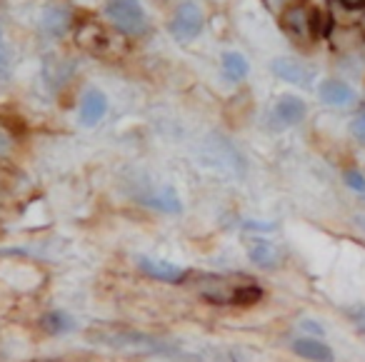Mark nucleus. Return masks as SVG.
Listing matches in <instances>:
<instances>
[{"label": "nucleus", "mask_w": 365, "mask_h": 362, "mask_svg": "<svg viewBox=\"0 0 365 362\" xmlns=\"http://www.w3.org/2000/svg\"><path fill=\"white\" fill-rule=\"evenodd\" d=\"M88 340L98 342V345L113 347V350H125V352H140V355H165L178 357L175 345L155 335H148L140 330H130V327H91L88 330Z\"/></svg>", "instance_id": "1"}, {"label": "nucleus", "mask_w": 365, "mask_h": 362, "mask_svg": "<svg viewBox=\"0 0 365 362\" xmlns=\"http://www.w3.org/2000/svg\"><path fill=\"white\" fill-rule=\"evenodd\" d=\"M106 18L123 36H143L148 31V16L140 0H108Z\"/></svg>", "instance_id": "2"}, {"label": "nucleus", "mask_w": 365, "mask_h": 362, "mask_svg": "<svg viewBox=\"0 0 365 362\" xmlns=\"http://www.w3.org/2000/svg\"><path fill=\"white\" fill-rule=\"evenodd\" d=\"M203 26H205L203 11H200L195 3H182V6H178L175 13H173L170 23H168V31H170V36L175 38L178 43H190L193 38L200 36Z\"/></svg>", "instance_id": "3"}, {"label": "nucleus", "mask_w": 365, "mask_h": 362, "mask_svg": "<svg viewBox=\"0 0 365 362\" xmlns=\"http://www.w3.org/2000/svg\"><path fill=\"white\" fill-rule=\"evenodd\" d=\"M310 13H313V8H308L305 3H293V6L280 11V26L285 28V33H288L293 41H298V43L315 41L313 26H310Z\"/></svg>", "instance_id": "4"}, {"label": "nucleus", "mask_w": 365, "mask_h": 362, "mask_svg": "<svg viewBox=\"0 0 365 362\" xmlns=\"http://www.w3.org/2000/svg\"><path fill=\"white\" fill-rule=\"evenodd\" d=\"M138 270L143 275L153 277L158 282H170V285H178V282H185L190 277V270L182 265H175V262L168 260H155V257H138Z\"/></svg>", "instance_id": "5"}, {"label": "nucleus", "mask_w": 365, "mask_h": 362, "mask_svg": "<svg viewBox=\"0 0 365 362\" xmlns=\"http://www.w3.org/2000/svg\"><path fill=\"white\" fill-rule=\"evenodd\" d=\"M270 71H273V76H278L280 81L290 83V86L308 88L313 83V71L305 63H300L298 58H275L270 63Z\"/></svg>", "instance_id": "6"}, {"label": "nucleus", "mask_w": 365, "mask_h": 362, "mask_svg": "<svg viewBox=\"0 0 365 362\" xmlns=\"http://www.w3.org/2000/svg\"><path fill=\"white\" fill-rule=\"evenodd\" d=\"M318 95L325 105H333V108H350L355 105V90L343 81H335V78H328V81L320 83L318 88Z\"/></svg>", "instance_id": "7"}, {"label": "nucleus", "mask_w": 365, "mask_h": 362, "mask_svg": "<svg viewBox=\"0 0 365 362\" xmlns=\"http://www.w3.org/2000/svg\"><path fill=\"white\" fill-rule=\"evenodd\" d=\"M108 113V98L106 93L96 90V88H91V90L83 93V100H81V123L86 128H93L98 125V123L106 118Z\"/></svg>", "instance_id": "8"}, {"label": "nucleus", "mask_w": 365, "mask_h": 362, "mask_svg": "<svg viewBox=\"0 0 365 362\" xmlns=\"http://www.w3.org/2000/svg\"><path fill=\"white\" fill-rule=\"evenodd\" d=\"M305 103L300 100V98L295 95H280L278 100H275V120L280 123L283 128H293L298 125V123H303L305 118Z\"/></svg>", "instance_id": "9"}, {"label": "nucleus", "mask_w": 365, "mask_h": 362, "mask_svg": "<svg viewBox=\"0 0 365 362\" xmlns=\"http://www.w3.org/2000/svg\"><path fill=\"white\" fill-rule=\"evenodd\" d=\"M293 352L300 357H305V360H323V362L333 360V350H330V345L320 342V337H315V335L293 340Z\"/></svg>", "instance_id": "10"}, {"label": "nucleus", "mask_w": 365, "mask_h": 362, "mask_svg": "<svg viewBox=\"0 0 365 362\" xmlns=\"http://www.w3.org/2000/svg\"><path fill=\"white\" fill-rule=\"evenodd\" d=\"M41 327L48 335H68V332L76 330V317L66 310H48L41 317Z\"/></svg>", "instance_id": "11"}, {"label": "nucleus", "mask_w": 365, "mask_h": 362, "mask_svg": "<svg viewBox=\"0 0 365 362\" xmlns=\"http://www.w3.org/2000/svg\"><path fill=\"white\" fill-rule=\"evenodd\" d=\"M148 207H153V210H163L168 212V215H178V212L182 210V202L180 197H178V192L173 190V187H163V190H155V195L145 197Z\"/></svg>", "instance_id": "12"}, {"label": "nucleus", "mask_w": 365, "mask_h": 362, "mask_svg": "<svg viewBox=\"0 0 365 362\" xmlns=\"http://www.w3.org/2000/svg\"><path fill=\"white\" fill-rule=\"evenodd\" d=\"M248 257L258 267H275L278 265V250L268 240H250L248 242Z\"/></svg>", "instance_id": "13"}, {"label": "nucleus", "mask_w": 365, "mask_h": 362, "mask_svg": "<svg viewBox=\"0 0 365 362\" xmlns=\"http://www.w3.org/2000/svg\"><path fill=\"white\" fill-rule=\"evenodd\" d=\"M41 26H43V31H46L48 36H63V33L71 28V13H68L66 8L53 6V8H48V11L43 13Z\"/></svg>", "instance_id": "14"}, {"label": "nucleus", "mask_w": 365, "mask_h": 362, "mask_svg": "<svg viewBox=\"0 0 365 362\" xmlns=\"http://www.w3.org/2000/svg\"><path fill=\"white\" fill-rule=\"evenodd\" d=\"M223 73L228 81L243 83L250 73V66L240 53H223Z\"/></svg>", "instance_id": "15"}, {"label": "nucleus", "mask_w": 365, "mask_h": 362, "mask_svg": "<svg viewBox=\"0 0 365 362\" xmlns=\"http://www.w3.org/2000/svg\"><path fill=\"white\" fill-rule=\"evenodd\" d=\"M263 297H265V290L260 285H253V282H248V285H235L230 307H253V305H258Z\"/></svg>", "instance_id": "16"}, {"label": "nucleus", "mask_w": 365, "mask_h": 362, "mask_svg": "<svg viewBox=\"0 0 365 362\" xmlns=\"http://www.w3.org/2000/svg\"><path fill=\"white\" fill-rule=\"evenodd\" d=\"M345 182H348L350 190L360 192V195L365 192V175H360V170H348V172H345Z\"/></svg>", "instance_id": "17"}, {"label": "nucleus", "mask_w": 365, "mask_h": 362, "mask_svg": "<svg viewBox=\"0 0 365 362\" xmlns=\"http://www.w3.org/2000/svg\"><path fill=\"white\" fill-rule=\"evenodd\" d=\"M348 317H350V322L355 325V330L365 335V305L348 307Z\"/></svg>", "instance_id": "18"}, {"label": "nucleus", "mask_w": 365, "mask_h": 362, "mask_svg": "<svg viewBox=\"0 0 365 362\" xmlns=\"http://www.w3.org/2000/svg\"><path fill=\"white\" fill-rule=\"evenodd\" d=\"M243 227H248V230L253 232H273L275 230V222H258V220H245Z\"/></svg>", "instance_id": "19"}, {"label": "nucleus", "mask_w": 365, "mask_h": 362, "mask_svg": "<svg viewBox=\"0 0 365 362\" xmlns=\"http://www.w3.org/2000/svg\"><path fill=\"white\" fill-rule=\"evenodd\" d=\"M300 330H305V332H310V335H315V337H320V335H323V325H318V322H315V320H300Z\"/></svg>", "instance_id": "20"}, {"label": "nucleus", "mask_w": 365, "mask_h": 362, "mask_svg": "<svg viewBox=\"0 0 365 362\" xmlns=\"http://www.w3.org/2000/svg\"><path fill=\"white\" fill-rule=\"evenodd\" d=\"M353 133L360 138V140H365V115H363V118H358V120L353 123Z\"/></svg>", "instance_id": "21"}, {"label": "nucleus", "mask_w": 365, "mask_h": 362, "mask_svg": "<svg viewBox=\"0 0 365 362\" xmlns=\"http://www.w3.org/2000/svg\"><path fill=\"white\" fill-rule=\"evenodd\" d=\"M343 6L345 8H363L365 0H343Z\"/></svg>", "instance_id": "22"}]
</instances>
